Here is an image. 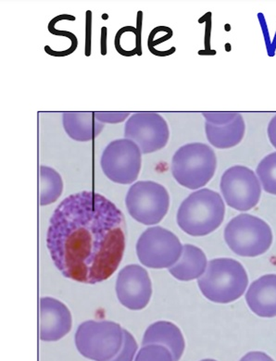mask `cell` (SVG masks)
I'll use <instances>...</instances> for the list:
<instances>
[{
  "label": "cell",
  "instance_id": "cell-1",
  "mask_svg": "<svg viewBox=\"0 0 276 361\" xmlns=\"http://www.w3.org/2000/svg\"><path fill=\"white\" fill-rule=\"evenodd\" d=\"M47 247L64 277L88 285L102 283L116 271L123 259V212L95 192L71 195L50 218Z\"/></svg>",
  "mask_w": 276,
  "mask_h": 361
},
{
  "label": "cell",
  "instance_id": "cell-2",
  "mask_svg": "<svg viewBox=\"0 0 276 361\" xmlns=\"http://www.w3.org/2000/svg\"><path fill=\"white\" fill-rule=\"evenodd\" d=\"M225 205L217 192L203 188L190 194L177 212L178 226L192 236L210 235L224 221Z\"/></svg>",
  "mask_w": 276,
  "mask_h": 361
},
{
  "label": "cell",
  "instance_id": "cell-3",
  "mask_svg": "<svg viewBox=\"0 0 276 361\" xmlns=\"http://www.w3.org/2000/svg\"><path fill=\"white\" fill-rule=\"evenodd\" d=\"M198 285L207 300L228 304L242 297L247 289L248 278L241 263L222 257L210 260L206 271L198 280Z\"/></svg>",
  "mask_w": 276,
  "mask_h": 361
},
{
  "label": "cell",
  "instance_id": "cell-4",
  "mask_svg": "<svg viewBox=\"0 0 276 361\" xmlns=\"http://www.w3.org/2000/svg\"><path fill=\"white\" fill-rule=\"evenodd\" d=\"M217 158L209 145L195 142L184 145L172 159V173L180 185L197 190L215 176Z\"/></svg>",
  "mask_w": 276,
  "mask_h": 361
},
{
  "label": "cell",
  "instance_id": "cell-5",
  "mask_svg": "<svg viewBox=\"0 0 276 361\" xmlns=\"http://www.w3.org/2000/svg\"><path fill=\"white\" fill-rule=\"evenodd\" d=\"M124 344V329L114 322L88 321L79 325L76 345L79 353L94 361H109Z\"/></svg>",
  "mask_w": 276,
  "mask_h": 361
},
{
  "label": "cell",
  "instance_id": "cell-6",
  "mask_svg": "<svg viewBox=\"0 0 276 361\" xmlns=\"http://www.w3.org/2000/svg\"><path fill=\"white\" fill-rule=\"evenodd\" d=\"M224 240L230 250L240 257H258L267 252L272 243L271 228L262 219L240 214L224 229Z\"/></svg>",
  "mask_w": 276,
  "mask_h": 361
},
{
  "label": "cell",
  "instance_id": "cell-7",
  "mask_svg": "<svg viewBox=\"0 0 276 361\" xmlns=\"http://www.w3.org/2000/svg\"><path fill=\"white\" fill-rule=\"evenodd\" d=\"M126 204L133 220L145 226H155L167 214L170 196L167 189L160 183L140 180L129 188Z\"/></svg>",
  "mask_w": 276,
  "mask_h": 361
},
{
  "label": "cell",
  "instance_id": "cell-8",
  "mask_svg": "<svg viewBox=\"0 0 276 361\" xmlns=\"http://www.w3.org/2000/svg\"><path fill=\"white\" fill-rule=\"evenodd\" d=\"M183 250L177 236L160 226L148 228L136 243L139 262L151 269L173 267L182 256Z\"/></svg>",
  "mask_w": 276,
  "mask_h": 361
},
{
  "label": "cell",
  "instance_id": "cell-9",
  "mask_svg": "<svg viewBox=\"0 0 276 361\" xmlns=\"http://www.w3.org/2000/svg\"><path fill=\"white\" fill-rule=\"evenodd\" d=\"M100 165L107 178L120 185H130L138 178L142 152L130 139H117L104 149Z\"/></svg>",
  "mask_w": 276,
  "mask_h": 361
},
{
  "label": "cell",
  "instance_id": "cell-10",
  "mask_svg": "<svg viewBox=\"0 0 276 361\" xmlns=\"http://www.w3.org/2000/svg\"><path fill=\"white\" fill-rule=\"evenodd\" d=\"M220 188L227 205L239 212L251 211L262 196L259 178L251 169L242 165H234L224 171Z\"/></svg>",
  "mask_w": 276,
  "mask_h": 361
},
{
  "label": "cell",
  "instance_id": "cell-11",
  "mask_svg": "<svg viewBox=\"0 0 276 361\" xmlns=\"http://www.w3.org/2000/svg\"><path fill=\"white\" fill-rule=\"evenodd\" d=\"M124 137L135 142L142 154L164 149L170 138L167 121L157 112H136L127 120Z\"/></svg>",
  "mask_w": 276,
  "mask_h": 361
},
{
  "label": "cell",
  "instance_id": "cell-12",
  "mask_svg": "<svg viewBox=\"0 0 276 361\" xmlns=\"http://www.w3.org/2000/svg\"><path fill=\"white\" fill-rule=\"evenodd\" d=\"M116 295L118 300L126 309H145L152 295V283L148 271L136 264L124 267L118 274Z\"/></svg>",
  "mask_w": 276,
  "mask_h": 361
},
{
  "label": "cell",
  "instance_id": "cell-13",
  "mask_svg": "<svg viewBox=\"0 0 276 361\" xmlns=\"http://www.w3.org/2000/svg\"><path fill=\"white\" fill-rule=\"evenodd\" d=\"M72 329V315L62 302L52 298L40 300V339L56 342Z\"/></svg>",
  "mask_w": 276,
  "mask_h": 361
},
{
  "label": "cell",
  "instance_id": "cell-14",
  "mask_svg": "<svg viewBox=\"0 0 276 361\" xmlns=\"http://www.w3.org/2000/svg\"><path fill=\"white\" fill-rule=\"evenodd\" d=\"M249 309L263 318L276 317V274H267L252 283L246 294Z\"/></svg>",
  "mask_w": 276,
  "mask_h": 361
},
{
  "label": "cell",
  "instance_id": "cell-15",
  "mask_svg": "<svg viewBox=\"0 0 276 361\" xmlns=\"http://www.w3.org/2000/svg\"><path fill=\"white\" fill-rule=\"evenodd\" d=\"M142 345H160L173 354L174 361H179L185 351L182 331L170 322L160 321L151 324L145 331Z\"/></svg>",
  "mask_w": 276,
  "mask_h": 361
},
{
  "label": "cell",
  "instance_id": "cell-16",
  "mask_svg": "<svg viewBox=\"0 0 276 361\" xmlns=\"http://www.w3.org/2000/svg\"><path fill=\"white\" fill-rule=\"evenodd\" d=\"M62 123L71 139L78 142L93 141L104 129V124L95 116V112H64Z\"/></svg>",
  "mask_w": 276,
  "mask_h": 361
},
{
  "label": "cell",
  "instance_id": "cell-17",
  "mask_svg": "<svg viewBox=\"0 0 276 361\" xmlns=\"http://www.w3.org/2000/svg\"><path fill=\"white\" fill-rule=\"evenodd\" d=\"M207 262L206 255L200 247L185 245L182 256L169 271L175 279L184 282L200 279L207 270Z\"/></svg>",
  "mask_w": 276,
  "mask_h": 361
},
{
  "label": "cell",
  "instance_id": "cell-18",
  "mask_svg": "<svg viewBox=\"0 0 276 361\" xmlns=\"http://www.w3.org/2000/svg\"><path fill=\"white\" fill-rule=\"evenodd\" d=\"M246 132V123L242 115L234 119L232 123L225 126H213L205 123V133L208 141L212 147L218 149H228L241 143Z\"/></svg>",
  "mask_w": 276,
  "mask_h": 361
},
{
  "label": "cell",
  "instance_id": "cell-19",
  "mask_svg": "<svg viewBox=\"0 0 276 361\" xmlns=\"http://www.w3.org/2000/svg\"><path fill=\"white\" fill-rule=\"evenodd\" d=\"M64 191V180L61 174L54 169L40 166V202L47 206L56 202Z\"/></svg>",
  "mask_w": 276,
  "mask_h": 361
},
{
  "label": "cell",
  "instance_id": "cell-20",
  "mask_svg": "<svg viewBox=\"0 0 276 361\" xmlns=\"http://www.w3.org/2000/svg\"><path fill=\"white\" fill-rule=\"evenodd\" d=\"M129 37V26L119 30L115 37V47L117 52L126 57L141 55V30L133 28L131 37Z\"/></svg>",
  "mask_w": 276,
  "mask_h": 361
},
{
  "label": "cell",
  "instance_id": "cell-21",
  "mask_svg": "<svg viewBox=\"0 0 276 361\" xmlns=\"http://www.w3.org/2000/svg\"><path fill=\"white\" fill-rule=\"evenodd\" d=\"M256 173L263 190L276 196V152L264 157L258 165Z\"/></svg>",
  "mask_w": 276,
  "mask_h": 361
},
{
  "label": "cell",
  "instance_id": "cell-22",
  "mask_svg": "<svg viewBox=\"0 0 276 361\" xmlns=\"http://www.w3.org/2000/svg\"><path fill=\"white\" fill-rule=\"evenodd\" d=\"M135 361H174L173 354L165 346L147 345L138 351Z\"/></svg>",
  "mask_w": 276,
  "mask_h": 361
},
{
  "label": "cell",
  "instance_id": "cell-23",
  "mask_svg": "<svg viewBox=\"0 0 276 361\" xmlns=\"http://www.w3.org/2000/svg\"><path fill=\"white\" fill-rule=\"evenodd\" d=\"M138 351V344L135 337L128 331L124 330V344L120 352L109 361H133Z\"/></svg>",
  "mask_w": 276,
  "mask_h": 361
},
{
  "label": "cell",
  "instance_id": "cell-24",
  "mask_svg": "<svg viewBox=\"0 0 276 361\" xmlns=\"http://www.w3.org/2000/svg\"><path fill=\"white\" fill-rule=\"evenodd\" d=\"M239 112H203V117L207 123L213 126H225L232 123L239 116Z\"/></svg>",
  "mask_w": 276,
  "mask_h": 361
},
{
  "label": "cell",
  "instance_id": "cell-25",
  "mask_svg": "<svg viewBox=\"0 0 276 361\" xmlns=\"http://www.w3.org/2000/svg\"><path fill=\"white\" fill-rule=\"evenodd\" d=\"M130 112H95L96 119L103 124L123 123L129 117Z\"/></svg>",
  "mask_w": 276,
  "mask_h": 361
},
{
  "label": "cell",
  "instance_id": "cell-26",
  "mask_svg": "<svg viewBox=\"0 0 276 361\" xmlns=\"http://www.w3.org/2000/svg\"><path fill=\"white\" fill-rule=\"evenodd\" d=\"M240 361H275L263 352L253 351L245 355Z\"/></svg>",
  "mask_w": 276,
  "mask_h": 361
},
{
  "label": "cell",
  "instance_id": "cell-27",
  "mask_svg": "<svg viewBox=\"0 0 276 361\" xmlns=\"http://www.w3.org/2000/svg\"><path fill=\"white\" fill-rule=\"evenodd\" d=\"M267 134H268V138L272 147L276 149V115L270 121L268 128H267Z\"/></svg>",
  "mask_w": 276,
  "mask_h": 361
},
{
  "label": "cell",
  "instance_id": "cell-28",
  "mask_svg": "<svg viewBox=\"0 0 276 361\" xmlns=\"http://www.w3.org/2000/svg\"><path fill=\"white\" fill-rule=\"evenodd\" d=\"M200 361H216V360H210V359H207V360H200Z\"/></svg>",
  "mask_w": 276,
  "mask_h": 361
}]
</instances>
